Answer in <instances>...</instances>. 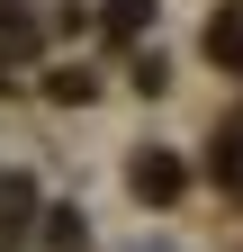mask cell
<instances>
[{
    "instance_id": "6da1fadb",
    "label": "cell",
    "mask_w": 243,
    "mask_h": 252,
    "mask_svg": "<svg viewBox=\"0 0 243 252\" xmlns=\"http://www.w3.org/2000/svg\"><path fill=\"white\" fill-rule=\"evenodd\" d=\"M207 54H216L225 72H243V0H234V9H216V27H207Z\"/></svg>"
},
{
    "instance_id": "277c9868",
    "label": "cell",
    "mask_w": 243,
    "mask_h": 252,
    "mask_svg": "<svg viewBox=\"0 0 243 252\" xmlns=\"http://www.w3.org/2000/svg\"><path fill=\"white\" fill-rule=\"evenodd\" d=\"M45 90H54V99H90V90H99V81H90V72H81V63H63V72H54Z\"/></svg>"
},
{
    "instance_id": "7a4b0ae2",
    "label": "cell",
    "mask_w": 243,
    "mask_h": 252,
    "mask_svg": "<svg viewBox=\"0 0 243 252\" xmlns=\"http://www.w3.org/2000/svg\"><path fill=\"white\" fill-rule=\"evenodd\" d=\"M135 189H144V198H171V189H180V162H171V153H144V162H135Z\"/></svg>"
},
{
    "instance_id": "3957f363",
    "label": "cell",
    "mask_w": 243,
    "mask_h": 252,
    "mask_svg": "<svg viewBox=\"0 0 243 252\" xmlns=\"http://www.w3.org/2000/svg\"><path fill=\"white\" fill-rule=\"evenodd\" d=\"M144 18H153V0H108V36H144Z\"/></svg>"
}]
</instances>
